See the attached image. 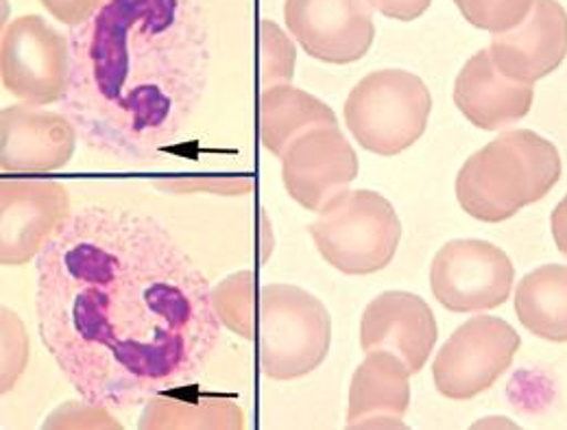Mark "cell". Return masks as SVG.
<instances>
[{"instance_id":"cell-2","label":"cell","mask_w":567,"mask_h":430,"mask_svg":"<svg viewBox=\"0 0 567 430\" xmlns=\"http://www.w3.org/2000/svg\"><path fill=\"white\" fill-rule=\"evenodd\" d=\"M64 114L101 155L142 162L199 110L210 74L202 0H107L72 27Z\"/></svg>"},{"instance_id":"cell-27","label":"cell","mask_w":567,"mask_h":430,"mask_svg":"<svg viewBox=\"0 0 567 430\" xmlns=\"http://www.w3.org/2000/svg\"><path fill=\"white\" fill-rule=\"evenodd\" d=\"M432 0H369V4L382 16L400 22H413L422 18Z\"/></svg>"},{"instance_id":"cell-26","label":"cell","mask_w":567,"mask_h":430,"mask_svg":"<svg viewBox=\"0 0 567 430\" xmlns=\"http://www.w3.org/2000/svg\"><path fill=\"white\" fill-rule=\"evenodd\" d=\"M42 7L60 22L76 27L92 18L107 0H40Z\"/></svg>"},{"instance_id":"cell-28","label":"cell","mask_w":567,"mask_h":430,"mask_svg":"<svg viewBox=\"0 0 567 430\" xmlns=\"http://www.w3.org/2000/svg\"><path fill=\"white\" fill-rule=\"evenodd\" d=\"M550 227H553V238H555L557 249L567 258V195L553 211Z\"/></svg>"},{"instance_id":"cell-19","label":"cell","mask_w":567,"mask_h":430,"mask_svg":"<svg viewBox=\"0 0 567 430\" xmlns=\"http://www.w3.org/2000/svg\"><path fill=\"white\" fill-rule=\"evenodd\" d=\"M515 315L539 339L567 344V265H542L515 288Z\"/></svg>"},{"instance_id":"cell-17","label":"cell","mask_w":567,"mask_h":430,"mask_svg":"<svg viewBox=\"0 0 567 430\" xmlns=\"http://www.w3.org/2000/svg\"><path fill=\"white\" fill-rule=\"evenodd\" d=\"M411 371L391 352H371L350 385L348 429H404L411 407Z\"/></svg>"},{"instance_id":"cell-6","label":"cell","mask_w":567,"mask_h":430,"mask_svg":"<svg viewBox=\"0 0 567 430\" xmlns=\"http://www.w3.org/2000/svg\"><path fill=\"white\" fill-rule=\"evenodd\" d=\"M321 258L346 276L386 269L402 240L393 204L375 191H348L310 225Z\"/></svg>"},{"instance_id":"cell-20","label":"cell","mask_w":567,"mask_h":430,"mask_svg":"<svg viewBox=\"0 0 567 430\" xmlns=\"http://www.w3.org/2000/svg\"><path fill=\"white\" fill-rule=\"evenodd\" d=\"M142 430L245 429V413L229 400L151 398L142 411Z\"/></svg>"},{"instance_id":"cell-7","label":"cell","mask_w":567,"mask_h":430,"mask_svg":"<svg viewBox=\"0 0 567 430\" xmlns=\"http://www.w3.org/2000/svg\"><path fill=\"white\" fill-rule=\"evenodd\" d=\"M71 38L42 16H20L2 33L0 76L9 94L31 105L60 103L71 85Z\"/></svg>"},{"instance_id":"cell-15","label":"cell","mask_w":567,"mask_h":430,"mask_svg":"<svg viewBox=\"0 0 567 430\" xmlns=\"http://www.w3.org/2000/svg\"><path fill=\"white\" fill-rule=\"evenodd\" d=\"M492 62L504 76L535 83L557 71L567 58V11L559 0H535L528 16L511 31L497 33Z\"/></svg>"},{"instance_id":"cell-11","label":"cell","mask_w":567,"mask_h":430,"mask_svg":"<svg viewBox=\"0 0 567 430\" xmlns=\"http://www.w3.org/2000/svg\"><path fill=\"white\" fill-rule=\"evenodd\" d=\"M71 215V197L60 182L2 180L0 263L18 267L38 258Z\"/></svg>"},{"instance_id":"cell-4","label":"cell","mask_w":567,"mask_h":430,"mask_svg":"<svg viewBox=\"0 0 567 430\" xmlns=\"http://www.w3.org/2000/svg\"><path fill=\"white\" fill-rule=\"evenodd\" d=\"M258 365L271 380H295L328 359L332 319L326 304L292 285H267L258 295Z\"/></svg>"},{"instance_id":"cell-3","label":"cell","mask_w":567,"mask_h":430,"mask_svg":"<svg viewBox=\"0 0 567 430\" xmlns=\"http://www.w3.org/2000/svg\"><path fill=\"white\" fill-rule=\"evenodd\" d=\"M561 173L555 144L530 130H513L467 157L456 177V199L467 215L502 223L542 202Z\"/></svg>"},{"instance_id":"cell-23","label":"cell","mask_w":567,"mask_h":430,"mask_svg":"<svg viewBox=\"0 0 567 430\" xmlns=\"http://www.w3.org/2000/svg\"><path fill=\"white\" fill-rule=\"evenodd\" d=\"M533 2L535 0H454L470 24L494 35L517 27L533 9Z\"/></svg>"},{"instance_id":"cell-18","label":"cell","mask_w":567,"mask_h":430,"mask_svg":"<svg viewBox=\"0 0 567 430\" xmlns=\"http://www.w3.org/2000/svg\"><path fill=\"white\" fill-rule=\"evenodd\" d=\"M323 125H339V121L321 99L290 83L262 88L258 99V136L269 153L282 157L295 139Z\"/></svg>"},{"instance_id":"cell-14","label":"cell","mask_w":567,"mask_h":430,"mask_svg":"<svg viewBox=\"0 0 567 430\" xmlns=\"http://www.w3.org/2000/svg\"><path fill=\"white\" fill-rule=\"evenodd\" d=\"M76 127L42 105H9L0 114V166L9 173H51L64 168L76 149Z\"/></svg>"},{"instance_id":"cell-9","label":"cell","mask_w":567,"mask_h":430,"mask_svg":"<svg viewBox=\"0 0 567 430\" xmlns=\"http://www.w3.org/2000/svg\"><path fill=\"white\" fill-rule=\"evenodd\" d=\"M513 283L511 258L497 245L478 238L445 243L430 267L432 295L456 315L494 310L511 297Z\"/></svg>"},{"instance_id":"cell-22","label":"cell","mask_w":567,"mask_h":430,"mask_svg":"<svg viewBox=\"0 0 567 430\" xmlns=\"http://www.w3.org/2000/svg\"><path fill=\"white\" fill-rule=\"evenodd\" d=\"M260 83L262 88L278 85V83H290L295 74V62L297 51L290 38L284 33L276 22L262 20L260 22Z\"/></svg>"},{"instance_id":"cell-10","label":"cell","mask_w":567,"mask_h":430,"mask_svg":"<svg viewBox=\"0 0 567 430\" xmlns=\"http://www.w3.org/2000/svg\"><path fill=\"white\" fill-rule=\"evenodd\" d=\"M282 182L290 199L310 213H326L352 186L360 164L339 125L308 130L284 151Z\"/></svg>"},{"instance_id":"cell-1","label":"cell","mask_w":567,"mask_h":430,"mask_svg":"<svg viewBox=\"0 0 567 430\" xmlns=\"http://www.w3.org/2000/svg\"><path fill=\"white\" fill-rule=\"evenodd\" d=\"M38 330L83 402L146 405L213 357V287L151 216L83 206L38 256Z\"/></svg>"},{"instance_id":"cell-5","label":"cell","mask_w":567,"mask_h":430,"mask_svg":"<svg viewBox=\"0 0 567 430\" xmlns=\"http://www.w3.org/2000/svg\"><path fill=\"white\" fill-rule=\"evenodd\" d=\"M432 96L409 71L384 69L362 76L346 101V125L358 144L380 157L411 149L425 134Z\"/></svg>"},{"instance_id":"cell-8","label":"cell","mask_w":567,"mask_h":430,"mask_svg":"<svg viewBox=\"0 0 567 430\" xmlns=\"http://www.w3.org/2000/svg\"><path fill=\"white\" fill-rule=\"evenodd\" d=\"M522 337L511 324L492 315H476L458 326L432 362L436 391L465 402L492 389L511 367Z\"/></svg>"},{"instance_id":"cell-13","label":"cell","mask_w":567,"mask_h":430,"mask_svg":"<svg viewBox=\"0 0 567 430\" xmlns=\"http://www.w3.org/2000/svg\"><path fill=\"white\" fill-rule=\"evenodd\" d=\"M439 337L432 308L415 293L386 290L369 301L360 319V348L364 355L391 352L420 373Z\"/></svg>"},{"instance_id":"cell-21","label":"cell","mask_w":567,"mask_h":430,"mask_svg":"<svg viewBox=\"0 0 567 430\" xmlns=\"http://www.w3.org/2000/svg\"><path fill=\"white\" fill-rule=\"evenodd\" d=\"M213 304L220 324L243 339L256 337L258 297L251 272L227 276L213 288Z\"/></svg>"},{"instance_id":"cell-12","label":"cell","mask_w":567,"mask_h":430,"mask_svg":"<svg viewBox=\"0 0 567 430\" xmlns=\"http://www.w3.org/2000/svg\"><path fill=\"white\" fill-rule=\"evenodd\" d=\"M284 20L299 47L326 64H354L375 40L369 0H286Z\"/></svg>"},{"instance_id":"cell-24","label":"cell","mask_w":567,"mask_h":430,"mask_svg":"<svg viewBox=\"0 0 567 430\" xmlns=\"http://www.w3.org/2000/svg\"><path fill=\"white\" fill-rule=\"evenodd\" d=\"M29 360V341L16 313L2 308V391H9Z\"/></svg>"},{"instance_id":"cell-16","label":"cell","mask_w":567,"mask_h":430,"mask_svg":"<svg viewBox=\"0 0 567 430\" xmlns=\"http://www.w3.org/2000/svg\"><path fill=\"white\" fill-rule=\"evenodd\" d=\"M535 88L497 71L489 49L472 55L454 83V103L478 130L497 132L519 123L533 108Z\"/></svg>"},{"instance_id":"cell-25","label":"cell","mask_w":567,"mask_h":430,"mask_svg":"<svg viewBox=\"0 0 567 430\" xmlns=\"http://www.w3.org/2000/svg\"><path fill=\"white\" fill-rule=\"evenodd\" d=\"M155 186L177 193H210V195H247L254 188V180L249 177H175L166 182H155Z\"/></svg>"}]
</instances>
